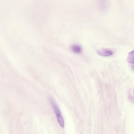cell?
I'll return each mask as SVG.
<instances>
[{
  "label": "cell",
  "instance_id": "1",
  "mask_svg": "<svg viewBox=\"0 0 134 134\" xmlns=\"http://www.w3.org/2000/svg\"><path fill=\"white\" fill-rule=\"evenodd\" d=\"M97 52L98 54L103 56H109L113 54V52L111 50L108 49H102L98 50Z\"/></svg>",
  "mask_w": 134,
  "mask_h": 134
},
{
  "label": "cell",
  "instance_id": "2",
  "mask_svg": "<svg viewBox=\"0 0 134 134\" xmlns=\"http://www.w3.org/2000/svg\"><path fill=\"white\" fill-rule=\"evenodd\" d=\"M127 60L128 63H134V50L130 52L128 55Z\"/></svg>",
  "mask_w": 134,
  "mask_h": 134
},
{
  "label": "cell",
  "instance_id": "3",
  "mask_svg": "<svg viewBox=\"0 0 134 134\" xmlns=\"http://www.w3.org/2000/svg\"><path fill=\"white\" fill-rule=\"evenodd\" d=\"M50 100L51 104L57 116L61 115V114L60 110L57 105L52 99H51Z\"/></svg>",
  "mask_w": 134,
  "mask_h": 134
},
{
  "label": "cell",
  "instance_id": "4",
  "mask_svg": "<svg viewBox=\"0 0 134 134\" xmlns=\"http://www.w3.org/2000/svg\"><path fill=\"white\" fill-rule=\"evenodd\" d=\"M71 50L74 52L78 53H80L82 50L81 47L78 45L74 44L72 45L71 47Z\"/></svg>",
  "mask_w": 134,
  "mask_h": 134
},
{
  "label": "cell",
  "instance_id": "5",
  "mask_svg": "<svg viewBox=\"0 0 134 134\" xmlns=\"http://www.w3.org/2000/svg\"><path fill=\"white\" fill-rule=\"evenodd\" d=\"M57 120L60 126L63 128L64 126V122L63 118L61 115L57 116Z\"/></svg>",
  "mask_w": 134,
  "mask_h": 134
}]
</instances>
